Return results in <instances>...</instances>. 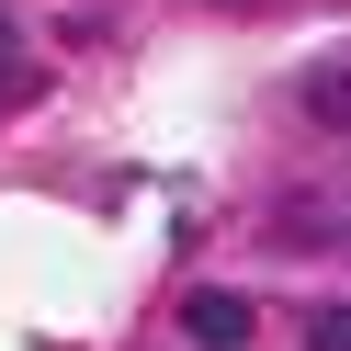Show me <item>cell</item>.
<instances>
[{
    "instance_id": "obj_2",
    "label": "cell",
    "mask_w": 351,
    "mask_h": 351,
    "mask_svg": "<svg viewBox=\"0 0 351 351\" xmlns=\"http://www.w3.org/2000/svg\"><path fill=\"white\" fill-rule=\"evenodd\" d=\"M306 114H317V125H340V136H351V69H340V80H306Z\"/></svg>"
},
{
    "instance_id": "obj_4",
    "label": "cell",
    "mask_w": 351,
    "mask_h": 351,
    "mask_svg": "<svg viewBox=\"0 0 351 351\" xmlns=\"http://www.w3.org/2000/svg\"><path fill=\"white\" fill-rule=\"evenodd\" d=\"M0 69H12V12H0Z\"/></svg>"
},
{
    "instance_id": "obj_3",
    "label": "cell",
    "mask_w": 351,
    "mask_h": 351,
    "mask_svg": "<svg viewBox=\"0 0 351 351\" xmlns=\"http://www.w3.org/2000/svg\"><path fill=\"white\" fill-rule=\"evenodd\" d=\"M306 351H351V306H317L306 317Z\"/></svg>"
},
{
    "instance_id": "obj_1",
    "label": "cell",
    "mask_w": 351,
    "mask_h": 351,
    "mask_svg": "<svg viewBox=\"0 0 351 351\" xmlns=\"http://www.w3.org/2000/svg\"><path fill=\"white\" fill-rule=\"evenodd\" d=\"M182 328H193V351H250V295H215L204 283V295L182 306Z\"/></svg>"
}]
</instances>
